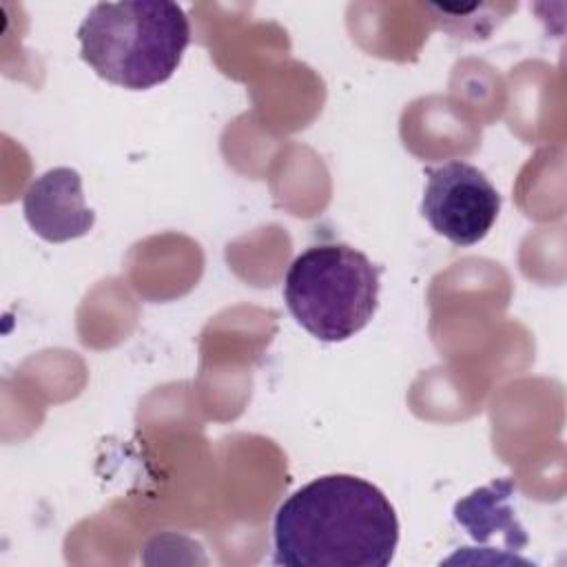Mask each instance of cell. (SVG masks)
<instances>
[{"instance_id":"cell-1","label":"cell","mask_w":567,"mask_h":567,"mask_svg":"<svg viewBox=\"0 0 567 567\" xmlns=\"http://www.w3.org/2000/svg\"><path fill=\"white\" fill-rule=\"evenodd\" d=\"M275 565L385 567L399 543L388 496L365 478L326 474L292 492L272 523Z\"/></svg>"},{"instance_id":"cell-2","label":"cell","mask_w":567,"mask_h":567,"mask_svg":"<svg viewBox=\"0 0 567 567\" xmlns=\"http://www.w3.org/2000/svg\"><path fill=\"white\" fill-rule=\"evenodd\" d=\"M82 60L106 82L144 91L166 82L190 42V22L177 2H97L78 29Z\"/></svg>"},{"instance_id":"cell-3","label":"cell","mask_w":567,"mask_h":567,"mask_svg":"<svg viewBox=\"0 0 567 567\" xmlns=\"http://www.w3.org/2000/svg\"><path fill=\"white\" fill-rule=\"evenodd\" d=\"M379 288V268L361 250L348 244H317L288 266L284 299L306 332L334 343L370 323Z\"/></svg>"},{"instance_id":"cell-4","label":"cell","mask_w":567,"mask_h":567,"mask_svg":"<svg viewBox=\"0 0 567 567\" xmlns=\"http://www.w3.org/2000/svg\"><path fill=\"white\" fill-rule=\"evenodd\" d=\"M423 215L427 224L454 246L478 244L494 226L501 210V195L476 166L452 159L425 168Z\"/></svg>"},{"instance_id":"cell-5","label":"cell","mask_w":567,"mask_h":567,"mask_svg":"<svg viewBox=\"0 0 567 567\" xmlns=\"http://www.w3.org/2000/svg\"><path fill=\"white\" fill-rule=\"evenodd\" d=\"M22 210L31 230L51 244L84 237L95 224V213L84 204L82 177L69 166L35 177L22 197Z\"/></svg>"},{"instance_id":"cell-6","label":"cell","mask_w":567,"mask_h":567,"mask_svg":"<svg viewBox=\"0 0 567 567\" xmlns=\"http://www.w3.org/2000/svg\"><path fill=\"white\" fill-rule=\"evenodd\" d=\"M514 483L509 478H498L487 487H481L454 505V518L463 525L470 536L485 543L494 532H503L509 551L527 545V534L514 518L512 509Z\"/></svg>"}]
</instances>
